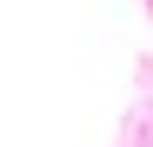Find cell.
Wrapping results in <instances>:
<instances>
[]
</instances>
